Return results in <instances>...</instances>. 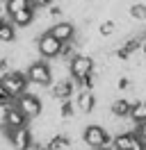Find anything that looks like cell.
Returning a JSON list of instances; mask_svg holds the SVG:
<instances>
[{"instance_id": "6da1fadb", "label": "cell", "mask_w": 146, "mask_h": 150, "mask_svg": "<svg viewBox=\"0 0 146 150\" xmlns=\"http://www.w3.org/2000/svg\"><path fill=\"white\" fill-rule=\"evenodd\" d=\"M23 73L27 77V84H34V86L53 84V64L46 62V59H34L32 64H27V68Z\"/></svg>"}, {"instance_id": "7a4b0ae2", "label": "cell", "mask_w": 146, "mask_h": 150, "mask_svg": "<svg viewBox=\"0 0 146 150\" xmlns=\"http://www.w3.org/2000/svg\"><path fill=\"white\" fill-rule=\"evenodd\" d=\"M34 48H36L39 59L55 62V59H59V52H62V41H57V39L46 30V32H41V34L34 39Z\"/></svg>"}, {"instance_id": "3957f363", "label": "cell", "mask_w": 146, "mask_h": 150, "mask_svg": "<svg viewBox=\"0 0 146 150\" xmlns=\"http://www.w3.org/2000/svg\"><path fill=\"white\" fill-rule=\"evenodd\" d=\"M80 139L89 146V148H100V146H110L112 148V134H107V130L98 125V123H87L84 125V130H82Z\"/></svg>"}, {"instance_id": "277c9868", "label": "cell", "mask_w": 146, "mask_h": 150, "mask_svg": "<svg viewBox=\"0 0 146 150\" xmlns=\"http://www.w3.org/2000/svg\"><path fill=\"white\" fill-rule=\"evenodd\" d=\"M69 73H71L73 80H82L87 75H94L96 73V59L87 52H78L69 62Z\"/></svg>"}, {"instance_id": "5b68a950", "label": "cell", "mask_w": 146, "mask_h": 150, "mask_svg": "<svg viewBox=\"0 0 146 150\" xmlns=\"http://www.w3.org/2000/svg\"><path fill=\"white\" fill-rule=\"evenodd\" d=\"M0 84L7 89L9 93L18 98V96H23L27 91V77L23 71H16V68H9L5 75H0Z\"/></svg>"}, {"instance_id": "8992f818", "label": "cell", "mask_w": 146, "mask_h": 150, "mask_svg": "<svg viewBox=\"0 0 146 150\" xmlns=\"http://www.w3.org/2000/svg\"><path fill=\"white\" fill-rule=\"evenodd\" d=\"M14 105L25 114L27 121H36V118L44 114V103H41V98H39L36 93H23V96H18Z\"/></svg>"}, {"instance_id": "52a82bcc", "label": "cell", "mask_w": 146, "mask_h": 150, "mask_svg": "<svg viewBox=\"0 0 146 150\" xmlns=\"http://www.w3.org/2000/svg\"><path fill=\"white\" fill-rule=\"evenodd\" d=\"M2 132H5V137L9 139V143L14 146V150H25L34 141L32 130L27 125H23V127H9V130H2Z\"/></svg>"}, {"instance_id": "ba28073f", "label": "cell", "mask_w": 146, "mask_h": 150, "mask_svg": "<svg viewBox=\"0 0 146 150\" xmlns=\"http://www.w3.org/2000/svg\"><path fill=\"white\" fill-rule=\"evenodd\" d=\"M73 103H75V109L84 116H89L94 109H96V103H98V98L94 93V89H78L75 96H73Z\"/></svg>"}, {"instance_id": "9c48e42d", "label": "cell", "mask_w": 146, "mask_h": 150, "mask_svg": "<svg viewBox=\"0 0 146 150\" xmlns=\"http://www.w3.org/2000/svg\"><path fill=\"white\" fill-rule=\"evenodd\" d=\"M75 91H78V84H75V80H73V77L57 80V82L50 84V98L57 100V103H59V100H69V98H73Z\"/></svg>"}, {"instance_id": "30bf717a", "label": "cell", "mask_w": 146, "mask_h": 150, "mask_svg": "<svg viewBox=\"0 0 146 150\" xmlns=\"http://www.w3.org/2000/svg\"><path fill=\"white\" fill-rule=\"evenodd\" d=\"M27 118L25 114L18 109L16 105H9V107H5L2 109V130H9V127H23V125H27Z\"/></svg>"}, {"instance_id": "8fae6325", "label": "cell", "mask_w": 146, "mask_h": 150, "mask_svg": "<svg viewBox=\"0 0 146 150\" xmlns=\"http://www.w3.org/2000/svg\"><path fill=\"white\" fill-rule=\"evenodd\" d=\"M48 32H50L57 41L66 43V41H73V39H75V23H73V21H57V23H53V28L48 30Z\"/></svg>"}, {"instance_id": "7c38bea8", "label": "cell", "mask_w": 146, "mask_h": 150, "mask_svg": "<svg viewBox=\"0 0 146 150\" xmlns=\"http://www.w3.org/2000/svg\"><path fill=\"white\" fill-rule=\"evenodd\" d=\"M34 18H36V9H23V11H16V14H11V16H7V21L14 25V28H30L32 23H34Z\"/></svg>"}, {"instance_id": "4fadbf2b", "label": "cell", "mask_w": 146, "mask_h": 150, "mask_svg": "<svg viewBox=\"0 0 146 150\" xmlns=\"http://www.w3.org/2000/svg\"><path fill=\"white\" fill-rule=\"evenodd\" d=\"M130 107H132V103L128 100V98H114L112 103H110V114L114 116V118H128V114H130Z\"/></svg>"}, {"instance_id": "5bb4252c", "label": "cell", "mask_w": 146, "mask_h": 150, "mask_svg": "<svg viewBox=\"0 0 146 150\" xmlns=\"http://www.w3.org/2000/svg\"><path fill=\"white\" fill-rule=\"evenodd\" d=\"M117 32H119V25H117L114 18H103L98 25H96V34L103 37V39H112Z\"/></svg>"}, {"instance_id": "9a60e30c", "label": "cell", "mask_w": 146, "mask_h": 150, "mask_svg": "<svg viewBox=\"0 0 146 150\" xmlns=\"http://www.w3.org/2000/svg\"><path fill=\"white\" fill-rule=\"evenodd\" d=\"M75 114H78V109H75L73 98H69V100H59V103H57V116H59V121H69V118H73Z\"/></svg>"}, {"instance_id": "2e32d148", "label": "cell", "mask_w": 146, "mask_h": 150, "mask_svg": "<svg viewBox=\"0 0 146 150\" xmlns=\"http://www.w3.org/2000/svg\"><path fill=\"white\" fill-rule=\"evenodd\" d=\"M128 118L135 123V125L144 123V121H146V100H137V103H132V107H130V114H128Z\"/></svg>"}, {"instance_id": "e0dca14e", "label": "cell", "mask_w": 146, "mask_h": 150, "mask_svg": "<svg viewBox=\"0 0 146 150\" xmlns=\"http://www.w3.org/2000/svg\"><path fill=\"white\" fill-rule=\"evenodd\" d=\"M16 28H14V25H11V23H9V21H5V23H2V28H0V43H5V46H11V43H16Z\"/></svg>"}, {"instance_id": "ac0fdd59", "label": "cell", "mask_w": 146, "mask_h": 150, "mask_svg": "<svg viewBox=\"0 0 146 150\" xmlns=\"http://www.w3.org/2000/svg\"><path fill=\"white\" fill-rule=\"evenodd\" d=\"M128 18L130 21H135V23H144V18H146V5L144 2H132L130 7H128Z\"/></svg>"}, {"instance_id": "d6986e66", "label": "cell", "mask_w": 146, "mask_h": 150, "mask_svg": "<svg viewBox=\"0 0 146 150\" xmlns=\"http://www.w3.org/2000/svg\"><path fill=\"white\" fill-rule=\"evenodd\" d=\"M30 0H7L5 2V16H11L16 11H23V9H30Z\"/></svg>"}, {"instance_id": "ffe728a7", "label": "cell", "mask_w": 146, "mask_h": 150, "mask_svg": "<svg viewBox=\"0 0 146 150\" xmlns=\"http://www.w3.org/2000/svg\"><path fill=\"white\" fill-rule=\"evenodd\" d=\"M14 103H16V98L0 84V109H5V107H9V105H14Z\"/></svg>"}, {"instance_id": "44dd1931", "label": "cell", "mask_w": 146, "mask_h": 150, "mask_svg": "<svg viewBox=\"0 0 146 150\" xmlns=\"http://www.w3.org/2000/svg\"><path fill=\"white\" fill-rule=\"evenodd\" d=\"M55 0H30V5H32V9H48L50 5H53Z\"/></svg>"}, {"instance_id": "7402d4cb", "label": "cell", "mask_w": 146, "mask_h": 150, "mask_svg": "<svg viewBox=\"0 0 146 150\" xmlns=\"http://www.w3.org/2000/svg\"><path fill=\"white\" fill-rule=\"evenodd\" d=\"M48 16H50V18H57V16H64V9L62 7H57V5H50V7H48Z\"/></svg>"}, {"instance_id": "603a6c76", "label": "cell", "mask_w": 146, "mask_h": 150, "mask_svg": "<svg viewBox=\"0 0 146 150\" xmlns=\"http://www.w3.org/2000/svg\"><path fill=\"white\" fill-rule=\"evenodd\" d=\"M135 132H137V137H142V139H146V121L144 123H139L135 127Z\"/></svg>"}, {"instance_id": "cb8c5ba5", "label": "cell", "mask_w": 146, "mask_h": 150, "mask_svg": "<svg viewBox=\"0 0 146 150\" xmlns=\"http://www.w3.org/2000/svg\"><path fill=\"white\" fill-rule=\"evenodd\" d=\"M5 21H7V16H5V14H0V28H2V23H5Z\"/></svg>"}, {"instance_id": "d4e9b609", "label": "cell", "mask_w": 146, "mask_h": 150, "mask_svg": "<svg viewBox=\"0 0 146 150\" xmlns=\"http://www.w3.org/2000/svg\"><path fill=\"white\" fill-rule=\"evenodd\" d=\"M91 150H112L110 146H100V148H91Z\"/></svg>"}, {"instance_id": "484cf974", "label": "cell", "mask_w": 146, "mask_h": 150, "mask_svg": "<svg viewBox=\"0 0 146 150\" xmlns=\"http://www.w3.org/2000/svg\"><path fill=\"white\" fill-rule=\"evenodd\" d=\"M142 55L146 57V41H144V43H142Z\"/></svg>"}, {"instance_id": "4316f807", "label": "cell", "mask_w": 146, "mask_h": 150, "mask_svg": "<svg viewBox=\"0 0 146 150\" xmlns=\"http://www.w3.org/2000/svg\"><path fill=\"white\" fill-rule=\"evenodd\" d=\"M142 146H144V150H146V139H142Z\"/></svg>"}, {"instance_id": "83f0119b", "label": "cell", "mask_w": 146, "mask_h": 150, "mask_svg": "<svg viewBox=\"0 0 146 150\" xmlns=\"http://www.w3.org/2000/svg\"><path fill=\"white\" fill-rule=\"evenodd\" d=\"M112 150H114V148H112Z\"/></svg>"}]
</instances>
